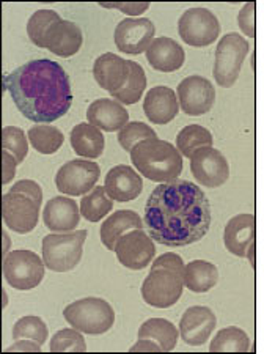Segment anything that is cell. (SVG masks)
Returning <instances> with one entry per match:
<instances>
[{
    "mask_svg": "<svg viewBox=\"0 0 264 354\" xmlns=\"http://www.w3.org/2000/svg\"><path fill=\"white\" fill-rule=\"evenodd\" d=\"M211 203L186 180L160 183L145 205V224L156 243L185 248L202 239L211 225Z\"/></svg>",
    "mask_w": 264,
    "mask_h": 354,
    "instance_id": "1",
    "label": "cell"
},
{
    "mask_svg": "<svg viewBox=\"0 0 264 354\" xmlns=\"http://www.w3.org/2000/svg\"><path fill=\"white\" fill-rule=\"evenodd\" d=\"M5 88L18 111L35 123H53L73 104L66 71L53 60H32L5 77Z\"/></svg>",
    "mask_w": 264,
    "mask_h": 354,
    "instance_id": "2",
    "label": "cell"
},
{
    "mask_svg": "<svg viewBox=\"0 0 264 354\" xmlns=\"http://www.w3.org/2000/svg\"><path fill=\"white\" fill-rule=\"evenodd\" d=\"M186 265L180 255L164 254L153 261L142 285V298L156 309H169L181 298Z\"/></svg>",
    "mask_w": 264,
    "mask_h": 354,
    "instance_id": "3",
    "label": "cell"
},
{
    "mask_svg": "<svg viewBox=\"0 0 264 354\" xmlns=\"http://www.w3.org/2000/svg\"><path fill=\"white\" fill-rule=\"evenodd\" d=\"M131 161L145 178L156 183L178 180L182 172L181 153L169 142L148 139L131 151Z\"/></svg>",
    "mask_w": 264,
    "mask_h": 354,
    "instance_id": "4",
    "label": "cell"
},
{
    "mask_svg": "<svg viewBox=\"0 0 264 354\" xmlns=\"http://www.w3.org/2000/svg\"><path fill=\"white\" fill-rule=\"evenodd\" d=\"M43 202V191L38 183L21 180L3 194L2 214L10 230L21 235L35 230L39 218V207Z\"/></svg>",
    "mask_w": 264,
    "mask_h": 354,
    "instance_id": "5",
    "label": "cell"
},
{
    "mask_svg": "<svg viewBox=\"0 0 264 354\" xmlns=\"http://www.w3.org/2000/svg\"><path fill=\"white\" fill-rule=\"evenodd\" d=\"M63 317L74 329L84 334L100 335L107 333L115 323V312L101 298H84L66 306Z\"/></svg>",
    "mask_w": 264,
    "mask_h": 354,
    "instance_id": "6",
    "label": "cell"
},
{
    "mask_svg": "<svg viewBox=\"0 0 264 354\" xmlns=\"http://www.w3.org/2000/svg\"><path fill=\"white\" fill-rule=\"evenodd\" d=\"M87 230L54 233L43 239V261L50 271L66 272L80 263Z\"/></svg>",
    "mask_w": 264,
    "mask_h": 354,
    "instance_id": "7",
    "label": "cell"
},
{
    "mask_svg": "<svg viewBox=\"0 0 264 354\" xmlns=\"http://www.w3.org/2000/svg\"><path fill=\"white\" fill-rule=\"evenodd\" d=\"M249 43L239 33H228L223 37L216 49L214 62V79L223 88L233 87L238 81L241 66H243L247 54H249Z\"/></svg>",
    "mask_w": 264,
    "mask_h": 354,
    "instance_id": "8",
    "label": "cell"
},
{
    "mask_svg": "<svg viewBox=\"0 0 264 354\" xmlns=\"http://www.w3.org/2000/svg\"><path fill=\"white\" fill-rule=\"evenodd\" d=\"M44 261L32 250H13L3 259V277L11 287L27 291L44 279Z\"/></svg>",
    "mask_w": 264,
    "mask_h": 354,
    "instance_id": "9",
    "label": "cell"
},
{
    "mask_svg": "<svg viewBox=\"0 0 264 354\" xmlns=\"http://www.w3.org/2000/svg\"><path fill=\"white\" fill-rule=\"evenodd\" d=\"M178 32L185 43L194 48H205L214 43L220 33L216 15L206 8H191L178 21Z\"/></svg>",
    "mask_w": 264,
    "mask_h": 354,
    "instance_id": "10",
    "label": "cell"
},
{
    "mask_svg": "<svg viewBox=\"0 0 264 354\" xmlns=\"http://www.w3.org/2000/svg\"><path fill=\"white\" fill-rule=\"evenodd\" d=\"M101 169L88 159H74L62 165L55 176L57 189L66 196L77 197L91 191L100 180Z\"/></svg>",
    "mask_w": 264,
    "mask_h": 354,
    "instance_id": "11",
    "label": "cell"
},
{
    "mask_svg": "<svg viewBox=\"0 0 264 354\" xmlns=\"http://www.w3.org/2000/svg\"><path fill=\"white\" fill-rule=\"evenodd\" d=\"M191 172L202 186L219 187L229 178V165L219 150L205 147L191 156Z\"/></svg>",
    "mask_w": 264,
    "mask_h": 354,
    "instance_id": "12",
    "label": "cell"
},
{
    "mask_svg": "<svg viewBox=\"0 0 264 354\" xmlns=\"http://www.w3.org/2000/svg\"><path fill=\"white\" fill-rule=\"evenodd\" d=\"M154 239L143 230H132L118 239L115 244V254L120 263L128 270L139 271L151 263L156 254Z\"/></svg>",
    "mask_w": 264,
    "mask_h": 354,
    "instance_id": "13",
    "label": "cell"
},
{
    "mask_svg": "<svg viewBox=\"0 0 264 354\" xmlns=\"http://www.w3.org/2000/svg\"><path fill=\"white\" fill-rule=\"evenodd\" d=\"M156 27L148 18H126L115 28V44L126 54H142L154 41Z\"/></svg>",
    "mask_w": 264,
    "mask_h": 354,
    "instance_id": "14",
    "label": "cell"
},
{
    "mask_svg": "<svg viewBox=\"0 0 264 354\" xmlns=\"http://www.w3.org/2000/svg\"><path fill=\"white\" fill-rule=\"evenodd\" d=\"M255 235L256 219L254 214H238L228 221L223 232V243L229 254L247 257L255 265Z\"/></svg>",
    "mask_w": 264,
    "mask_h": 354,
    "instance_id": "15",
    "label": "cell"
},
{
    "mask_svg": "<svg viewBox=\"0 0 264 354\" xmlns=\"http://www.w3.org/2000/svg\"><path fill=\"white\" fill-rule=\"evenodd\" d=\"M178 98L185 113L198 117L212 109L216 101V90L208 79L191 76L178 85Z\"/></svg>",
    "mask_w": 264,
    "mask_h": 354,
    "instance_id": "16",
    "label": "cell"
},
{
    "mask_svg": "<svg viewBox=\"0 0 264 354\" xmlns=\"http://www.w3.org/2000/svg\"><path fill=\"white\" fill-rule=\"evenodd\" d=\"M217 324V318L209 307H189L181 317L180 334L187 345L200 346L209 340Z\"/></svg>",
    "mask_w": 264,
    "mask_h": 354,
    "instance_id": "17",
    "label": "cell"
},
{
    "mask_svg": "<svg viewBox=\"0 0 264 354\" xmlns=\"http://www.w3.org/2000/svg\"><path fill=\"white\" fill-rule=\"evenodd\" d=\"M82 43L84 37L80 27L65 19L54 22L44 35V49L50 50L55 55L63 57V59L77 54L80 48H82Z\"/></svg>",
    "mask_w": 264,
    "mask_h": 354,
    "instance_id": "18",
    "label": "cell"
},
{
    "mask_svg": "<svg viewBox=\"0 0 264 354\" xmlns=\"http://www.w3.org/2000/svg\"><path fill=\"white\" fill-rule=\"evenodd\" d=\"M131 60H124L120 55L106 53L95 62L93 76L102 90L113 95L124 87L131 74Z\"/></svg>",
    "mask_w": 264,
    "mask_h": 354,
    "instance_id": "19",
    "label": "cell"
},
{
    "mask_svg": "<svg viewBox=\"0 0 264 354\" xmlns=\"http://www.w3.org/2000/svg\"><path fill=\"white\" fill-rule=\"evenodd\" d=\"M107 196L115 202H131L142 194L143 181L140 175L129 165H115L104 180Z\"/></svg>",
    "mask_w": 264,
    "mask_h": 354,
    "instance_id": "20",
    "label": "cell"
},
{
    "mask_svg": "<svg viewBox=\"0 0 264 354\" xmlns=\"http://www.w3.org/2000/svg\"><path fill=\"white\" fill-rule=\"evenodd\" d=\"M87 118L90 124L97 129L113 133V131L123 129L129 123V112L124 109L122 102L101 98L91 102L87 111Z\"/></svg>",
    "mask_w": 264,
    "mask_h": 354,
    "instance_id": "21",
    "label": "cell"
},
{
    "mask_svg": "<svg viewBox=\"0 0 264 354\" xmlns=\"http://www.w3.org/2000/svg\"><path fill=\"white\" fill-rule=\"evenodd\" d=\"M43 219L49 230L59 233L73 232L80 222L77 203L63 196L50 198L44 207Z\"/></svg>",
    "mask_w": 264,
    "mask_h": 354,
    "instance_id": "22",
    "label": "cell"
},
{
    "mask_svg": "<svg viewBox=\"0 0 264 354\" xmlns=\"http://www.w3.org/2000/svg\"><path fill=\"white\" fill-rule=\"evenodd\" d=\"M143 111L151 123L165 124L170 123L178 115L180 101H176V93L169 87H154L148 91L143 101Z\"/></svg>",
    "mask_w": 264,
    "mask_h": 354,
    "instance_id": "23",
    "label": "cell"
},
{
    "mask_svg": "<svg viewBox=\"0 0 264 354\" xmlns=\"http://www.w3.org/2000/svg\"><path fill=\"white\" fill-rule=\"evenodd\" d=\"M147 60L154 70L162 73H173L180 70L186 60L185 49L175 39L160 37L151 43L147 50Z\"/></svg>",
    "mask_w": 264,
    "mask_h": 354,
    "instance_id": "24",
    "label": "cell"
},
{
    "mask_svg": "<svg viewBox=\"0 0 264 354\" xmlns=\"http://www.w3.org/2000/svg\"><path fill=\"white\" fill-rule=\"evenodd\" d=\"M142 228L143 222L135 211L120 209L115 211L112 216H109L104 221V224L101 225L100 236L102 244H104L109 250H113L115 244H117L118 239L123 235L132 230H142Z\"/></svg>",
    "mask_w": 264,
    "mask_h": 354,
    "instance_id": "25",
    "label": "cell"
},
{
    "mask_svg": "<svg viewBox=\"0 0 264 354\" xmlns=\"http://www.w3.org/2000/svg\"><path fill=\"white\" fill-rule=\"evenodd\" d=\"M70 140L76 155L82 158L96 159L104 151V136H102L101 129H97L90 123H79L77 127H74Z\"/></svg>",
    "mask_w": 264,
    "mask_h": 354,
    "instance_id": "26",
    "label": "cell"
},
{
    "mask_svg": "<svg viewBox=\"0 0 264 354\" xmlns=\"http://www.w3.org/2000/svg\"><path fill=\"white\" fill-rule=\"evenodd\" d=\"M219 281L217 268L205 260H194L186 265L185 271V287L194 293H206L216 287Z\"/></svg>",
    "mask_w": 264,
    "mask_h": 354,
    "instance_id": "27",
    "label": "cell"
},
{
    "mask_svg": "<svg viewBox=\"0 0 264 354\" xmlns=\"http://www.w3.org/2000/svg\"><path fill=\"white\" fill-rule=\"evenodd\" d=\"M178 329L173 323L164 318H151L139 329V339L153 340L160 346V351H171L178 342Z\"/></svg>",
    "mask_w": 264,
    "mask_h": 354,
    "instance_id": "28",
    "label": "cell"
},
{
    "mask_svg": "<svg viewBox=\"0 0 264 354\" xmlns=\"http://www.w3.org/2000/svg\"><path fill=\"white\" fill-rule=\"evenodd\" d=\"M113 208V200L107 196L104 186H96L80 200V214L88 222H100Z\"/></svg>",
    "mask_w": 264,
    "mask_h": 354,
    "instance_id": "29",
    "label": "cell"
},
{
    "mask_svg": "<svg viewBox=\"0 0 264 354\" xmlns=\"http://www.w3.org/2000/svg\"><path fill=\"white\" fill-rule=\"evenodd\" d=\"M27 139L41 155H54L60 150L65 137L59 128L49 127V124H35L28 129Z\"/></svg>",
    "mask_w": 264,
    "mask_h": 354,
    "instance_id": "30",
    "label": "cell"
},
{
    "mask_svg": "<svg viewBox=\"0 0 264 354\" xmlns=\"http://www.w3.org/2000/svg\"><path fill=\"white\" fill-rule=\"evenodd\" d=\"M249 350V335L236 326L220 329L209 345L211 353H247Z\"/></svg>",
    "mask_w": 264,
    "mask_h": 354,
    "instance_id": "31",
    "label": "cell"
},
{
    "mask_svg": "<svg viewBox=\"0 0 264 354\" xmlns=\"http://www.w3.org/2000/svg\"><path fill=\"white\" fill-rule=\"evenodd\" d=\"M212 142H214L212 134L200 124H189V127L182 128L176 137L178 151L186 158H191L200 148L211 147Z\"/></svg>",
    "mask_w": 264,
    "mask_h": 354,
    "instance_id": "32",
    "label": "cell"
},
{
    "mask_svg": "<svg viewBox=\"0 0 264 354\" xmlns=\"http://www.w3.org/2000/svg\"><path fill=\"white\" fill-rule=\"evenodd\" d=\"M129 65H131V74H129L128 82L124 84V87L122 90L112 95L115 100L126 106L139 102L143 91L147 88V76H145V71H143V68L132 60L129 62Z\"/></svg>",
    "mask_w": 264,
    "mask_h": 354,
    "instance_id": "33",
    "label": "cell"
},
{
    "mask_svg": "<svg viewBox=\"0 0 264 354\" xmlns=\"http://www.w3.org/2000/svg\"><path fill=\"white\" fill-rule=\"evenodd\" d=\"M48 326L39 317L27 315L15 323L13 339L15 340H33L43 345L48 340Z\"/></svg>",
    "mask_w": 264,
    "mask_h": 354,
    "instance_id": "34",
    "label": "cell"
},
{
    "mask_svg": "<svg viewBox=\"0 0 264 354\" xmlns=\"http://www.w3.org/2000/svg\"><path fill=\"white\" fill-rule=\"evenodd\" d=\"M62 18L59 13L53 10H38L32 15V18L27 22V35L30 41L38 46V48L44 49V35L48 28L54 24V22L60 21Z\"/></svg>",
    "mask_w": 264,
    "mask_h": 354,
    "instance_id": "35",
    "label": "cell"
},
{
    "mask_svg": "<svg viewBox=\"0 0 264 354\" xmlns=\"http://www.w3.org/2000/svg\"><path fill=\"white\" fill-rule=\"evenodd\" d=\"M148 139H158L154 129L142 122H131L123 129L118 131V142L124 151L131 153L135 145Z\"/></svg>",
    "mask_w": 264,
    "mask_h": 354,
    "instance_id": "36",
    "label": "cell"
},
{
    "mask_svg": "<svg viewBox=\"0 0 264 354\" xmlns=\"http://www.w3.org/2000/svg\"><path fill=\"white\" fill-rule=\"evenodd\" d=\"M49 351L53 353H85L87 345H85L84 335L77 329H60L49 344Z\"/></svg>",
    "mask_w": 264,
    "mask_h": 354,
    "instance_id": "37",
    "label": "cell"
},
{
    "mask_svg": "<svg viewBox=\"0 0 264 354\" xmlns=\"http://www.w3.org/2000/svg\"><path fill=\"white\" fill-rule=\"evenodd\" d=\"M2 148L16 158L18 164L24 161L28 153V140L21 128L7 127L2 131Z\"/></svg>",
    "mask_w": 264,
    "mask_h": 354,
    "instance_id": "38",
    "label": "cell"
},
{
    "mask_svg": "<svg viewBox=\"0 0 264 354\" xmlns=\"http://www.w3.org/2000/svg\"><path fill=\"white\" fill-rule=\"evenodd\" d=\"M255 2L245 3L238 15V24L247 37L255 38Z\"/></svg>",
    "mask_w": 264,
    "mask_h": 354,
    "instance_id": "39",
    "label": "cell"
},
{
    "mask_svg": "<svg viewBox=\"0 0 264 354\" xmlns=\"http://www.w3.org/2000/svg\"><path fill=\"white\" fill-rule=\"evenodd\" d=\"M100 7L102 8H113V10H120L124 15H131V16H139L143 15L145 11L150 8V3L148 2H113V3H104L100 2Z\"/></svg>",
    "mask_w": 264,
    "mask_h": 354,
    "instance_id": "40",
    "label": "cell"
},
{
    "mask_svg": "<svg viewBox=\"0 0 264 354\" xmlns=\"http://www.w3.org/2000/svg\"><path fill=\"white\" fill-rule=\"evenodd\" d=\"M2 174H3V178L2 183L3 185H8V183L15 178L16 175V165H18V161H16V158L13 155H10L8 151H3L2 153Z\"/></svg>",
    "mask_w": 264,
    "mask_h": 354,
    "instance_id": "41",
    "label": "cell"
},
{
    "mask_svg": "<svg viewBox=\"0 0 264 354\" xmlns=\"http://www.w3.org/2000/svg\"><path fill=\"white\" fill-rule=\"evenodd\" d=\"M5 351H7V353H11V351L39 353V351H41V345L37 344V342H33V340H16V344L8 346Z\"/></svg>",
    "mask_w": 264,
    "mask_h": 354,
    "instance_id": "42",
    "label": "cell"
},
{
    "mask_svg": "<svg viewBox=\"0 0 264 354\" xmlns=\"http://www.w3.org/2000/svg\"><path fill=\"white\" fill-rule=\"evenodd\" d=\"M131 351H160V346L153 340L139 339V342L131 348Z\"/></svg>",
    "mask_w": 264,
    "mask_h": 354,
    "instance_id": "43",
    "label": "cell"
},
{
    "mask_svg": "<svg viewBox=\"0 0 264 354\" xmlns=\"http://www.w3.org/2000/svg\"><path fill=\"white\" fill-rule=\"evenodd\" d=\"M3 239H5V255H3V259H5V257L8 255L7 254V249H8V244H10V238H8V235L5 232H3Z\"/></svg>",
    "mask_w": 264,
    "mask_h": 354,
    "instance_id": "44",
    "label": "cell"
}]
</instances>
